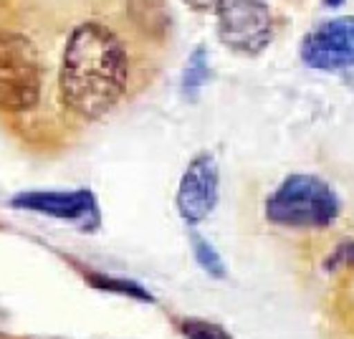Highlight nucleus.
<instances>
[{"instance_id": "obj_4", "label": "nucleus", "mask_w": 354, "mask_h": 339, "mask_svg": "<svg viewBox=\"0 0 354 339\" xmlns=\"http://www.w3.org/2000/svg\"><path fill=\"white\" fill-rule=\"evenodd\" d=\"M218 15V36L230 51L259 56L273 38V15L263 0H221L213 10Z\"/></svg>"}, {"instance_id": "obj_7", "label": "nucleus", "mask_w": 354, "mask_h": 339, "mask_svg": "<svg viewBox=\"0 0 354 339\" xmlns=\"http://www.w3.org/2000/svg\"><path fill=\"white\" fill-rule=\"evenodd\" d=\"M218 163L213 155H198L187 165V170L180 177V187H177V210L185 223H200L215 210L218 203Z\"/></svg>"}, {"instance_id": "obj_2", "label": "nucleus", "mask_w": 354, "mask_h": 339, "mask_svg": "<svg viewBox=\"0 0 354 339\" xmlns=\"http://www.w3.org/2000/svg\"><path fill=\"white\" fill-rule=\"evenodd\" d=\"M339 215V195L317 175H288L266 200V218L283 228H326Z\"/></svg>"}, {"instance_id": "obj_6", "label": "nucleus", "mask_w": 354, "mask_h": 339, "mask_svg": "<svg viewBox=\"0 0 354 339\" xmlns=\"http://www.w3.org/2000/svg\"><path fill=\"white\" fill-rule=\"evenodd\" d=\"M10 205L28 213L68 221L84 230H96L102 223L99 205L91 190H26L10 198Z\"/></svg>"}, {"instance_id": "obj_1", "label": "nucleus", "mask_w": 354, "mask_h": 339, "mask_svg": "<svg viewBox=\"0 0 354 339\" xmlns=\"http://www.w3.org/2000/svg\"><path fill=\"white\" fill-rule=\"evenodd\" d=\"M129 56L122 38L102 21L76 26L64 46L61 96L84 119H99L124 96Z\"/></svg>"}, {"instance_id": "obj_13", "label": "nucleus", "mask_w": 354, "mask_h": 339, "mask_svg": "<svg viewBox=\"0 0 354 339\" xmlns=\"http://www.w3.org/2000/svg\"><path fill=\"white\" fill-rule=\"evenodd\" d=\"M185 3H187L192 10H203V13H205V10H215L221 0H185Z\"/></svg>"}, {"instance_id": "obj_10", "label": "nucleus", "mask_w": 354, "mask_h": 339, "mask_svg": "<svg viewBox=\"0 0 354 339\" xmlns=\"http://www.w3.org/2000/svg\"><path fill=\"white\" fill-rule=\"evenodd\" d=\"M86 281L99 291H109V294H119V296H129V299H137V302H155V296L149 294L147 288L134 284V281H124V279H114V276H104V273H88Z\"/></svg>"}, {"instance_id": "obj_8", "label": "nucleus", "mask_w": 354, "mask_h": 339, "mask_svg": "<svg viewBox=\"0 0 354 339\" xmlns=\"http://www.w3.org/2000/svg\"><path fill=\"white\" fill-rule=\"evenodd\" d=\"M127 10H129V18L149 36H162L170 23L162 0H129Z\"/></svg>"}, {"instance_id": "obj_14", "label": "nucleus", "mask_w": 354, "mask_h": 339, "mask_svg": "<svg viewBox=\"0 0 354 339\" xmlns=\"http://www.w3.org/2000/svg\"><path fill=\"white\" fill-rule=\"evenodd\" d=\"M342 3H344V0H324V6H326V8H339Z\"/></svg>"}, {"instance_id": "obj_9", "label": "nucleus", "mask_w": 354, "mask_h": 339, "mask_svg": "<svg viewBox=\"0 0 354 339\" xmlns=\"http://www.w3.org/2000/svg\"><path fill=\"white\" fill-rule=\"evenodd\" d=\"M207 79H210V61H207V48H205V46H198V48L190 53L187 64H185L183 94L187 96V99H195L200 89L207 84Z\"/></svg>"}, {"instance_id": "obj_3", "label": "nucleus", "mask_w": 354, "mask_h": 339, "mask_svg": "<svg viewBox=\"0 0 354 339\" xmlns=\"http://www.w3.org/2000/svg\"><path fill=\"white\" fill-rule=\"evenodd\" d=\"M41 96V61L36 46L21 33H0V109L28 111Z\"/></svg>"}, {"instance_id": "obj_5", "label": "nucleus", "mask_w": 354, "mask_h": 339, "mask_svg": "<svg viewBox=\"0 0 354 339\" xmlns=\"http://www.w3.org/2000/svg\"><path fill=\"white\" fill-rule=\"evenodd\" d=\"M299 56L317 71L354 68V15H339L311 28L301 38Z\"/></svg>"}, {"instance_id": "obj_12", "label": "nucleus", "mask_w": 354, "mask_h": 339, "mask_svg": "<svg viewBox=\"0 0 354 339\" xmlns=\"http://www.w3.org/2000/svg\"><path fill=\"white\" fill-rule=\"evenodd\" d=\"M180 329L187 339H233L223 327L203 322V319H185Z\"/></svg>"}, {"instance_id": "obj_11", "label": "nucleus", "mask_w": 354, "mask_h": 339, "mask_svg": "<svg viewBox=\"0 0 354 339\" xmlns=\"http://www.w3.org/2000/svg\"><path fill=\"white\" fill-rule=\"evenodd\" d=\"M192 253H195V261L200 264V268L215 279H223L225 276V264H223L221 253L215 251V246L207 241V238L192 233Z\"/></svg>"}]
</instances>
